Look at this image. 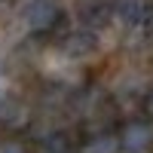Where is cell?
I'll return each instance as SVG.
<instances>
[{"label": "cell", "instance_id": "6da1fadb", "mask_svg": "<svg viewBox=\"0 0 153 153\" xmlns=\"http://www.w3.org/2000/svg\"><path fill=\"white\" fill-rule=\"evenodd\" d=\"M22 19L31 34L46 37V34H55L65 25V6L58 0H28L22 9Z\"/></svg>", "mask_w": 153, "mask_h": 153}, {"label": "cell", "instance_id": "7a4b0ae2", "mask_svg": "<svg viewBox=\"0 0 153 153\" xmlns=\"http://www.w3.org/2000/svg\"><path fill=\"white\" fill-rule=\"evenodd\" d=\"M120 150L123 153H147L153 147V123L150 120H126L120 126Z\"/></svg>", "mask_w": 153, "mask_h": 153}, {"label": "cell", "instance_id": "3957f363", "mask_svg": "<svg viewBox=\"0 0 153 153\" xmlns=\"http://www.w3.org/2000/svg\"><path fill=\"white\" fill-rule=\"evenodd\" d=\"M113 19L129 25V28H144L153 22V0H113Z\"/></svg>", "mask_w": 153, "mask_h": 153}, {"label": "cell", "instance_id": "277c9868", "mask_svg": "<svg viewBox=\"0 0 153 153\" xmlns=\"http://www.w3.org/2000/svg\"><path fill=\"white\" fill-rule=\"evenodd\" d=\"M61 49H65V55H71V58H86V55H92L98 49V37L89 28L74 31V34H68L65 40H61Z\"/></svg>", "mask_w": 153, "mask_h": 153}, {"label": "cell", "instance_id": "5b68a950", "mask_svg": "<svg viewBox=\"0 0 153 153\" xmlns=\"http://www.w3.org/2000/svg\"><path fill=\"white\" fill-rule=\"evenodd\" d=\"M83 141H76V135L68 129H55L43 135V153H80Z\"/></svg>", "mask_w": 153, "mask_h": 153}, {"label": "cell", "instance_id": "8992f818", "mask_svg": "<svg viewBox=\"0 0 153 153\" xmlns=\"http://www.w3.org/2000/svg\"><path fill=\"white\" fill-rule=\"evenodd\" d=\"M80 153H120V138L113 132H95L83 141Z\"/></svg>", "mask_w": 153, "mask_h": 153}, {"label": "cell", "instance_id": "52a82bcc", "mask_svg": "<svg viewBox=\"0 0 153 153\" xmlns=\"http://www.w3.org/2000/svg\"><path fill=\"white\" fill-rule=\"evenodd\" d=\"M0 126H6V129H22V126H28V107L22 104V101H9L0 107Z\"/></svg>", "mask_w": 153, "mask_h": 153}, {"label": "cell", "instance_id": "ba28073f", "mask_svg": "<svg viewBox=\"0 0 153 153\" xmlns=\"http://www.w3.org/2000/svg\"><path fill=\"white\" fill-rule=\"evenodd\" d=\"M0 153H28V147L16 138H6V141H0Z\"/></svg>", "mask_w": 153, "mask_h": 153}, {"label": "cell", "instance_id": "9c48e42d", "mask_svg": "<svg viewBox=\"0 0 153 153\" xmlns=\"http://www.w3.org/2000/svg\"><path fill=\"white\" fill-rule=\"evenodd\" d=\"M141 107H144V120H150V123H153V89L144 95V104H141Z\"/></svg>", "mask_w": 153, "mask_h": 153}]
</instances>
